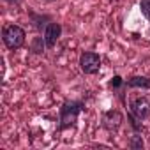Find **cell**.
<instances>
[{
    "mask_svg": "<svg viewBox=\"0 0 150 150\" xmlns=\"http://www.w3.org/2000/svg\"><path fill=\"white\" fill-rule=\"evenodd\" d=\"M78 65L81 69L83 74H88V76H94L101 71V55L96 51H83L80 55Z\"/></svg>",
    "mask_w": 150,
    "mask_h": 150,
    "instance_id": "3",
    "label": "cell"
},
{
    "mask_svg": "<svg viewBox=\"0 0 150 150\" xmlns=\"http://www.w3.org/2000/svg\"><path fill=\"white\" fill-rule=\"evenodd\" d=\"M127 122H129V125L132 127V131H134V132H143V124H141L143 120L136 118V117H134L131 111L127 113Z\"/></svg>",
    "mask_w": 150,
    "mask_h": 150,
    "instance_id": "10",
    "label": "cell"
},
{
    "mask_svg": "<svg viewBox=\"0 0 150 150\" xmlns=\"http://www.w3.org/2000/svg\"><path fill=\"white\" fill-rule=\"evenodd\" d=\"M124 122V115L118 110H108L103 113V127L108 131H117Z\"/></svg>",
    "mask_w": 150,
    "mask_h": 150,
    "instance_id": "6",
    "label": "cell"
},
{
    "mask_svg": "<svg viewBox=\"0 0 150 150\" xmlns=\"http://www.w3.org/2000/svg\"><path fill=\"white\" fill-rule=\"evenodd\" d=\"M139 11L150 21V0H139Z\"/></svg>",
    "mask_w": 150,
    "mask_h": 150,
    "instance_id": "13",
    "label": "cell"
},
{
    "mask_svg": "<svg viewBox=\"0 0 150 150\" xmlns=\"http://www.w3.org/2000/svg\"><path fill=\"white\" fill-rule=\"evenodd\" d=\"M7 4H11V6H20L21 4V0H6Z\"/></svg>",
    "mask_w": 150,
    "mask_h": 150,
    "instance_id": "14",
    "label": "cell"
},
{
    "mask_svg": "<svg viewBox=\"0 0 150 150\" xmlns=\"http://www.w3.org/2000/svg\"><path fill=\"white\" fill-rule=\"evenodd\" d=\"M2 41H4L7 50L16 51V50L25 46L27 32H25V28H21L20 25H14V23L4 25V28H2Z\"/></svg>",
    "mask_w": 150,
    "mask_h": 150,
    "instance_id": "2",
    "label": "cell"
},
{
    "mask_svg": "<svg viewBox=\"0 0 150 150\" xmlns=\"http://www.w3.org/2000/svg\"><path fill=\"white\" fill-rule=\"evenodd\" d=\"M48 50L46 46V41H44V35H37L30 41V51L35 53V55H44V51Z\"/></svg>",
    "mask_w": 150,
    "mask_h": 150,
    "instance_id": "9",
    "label": "cell"
},
{
    "mask_svg": "<svg viewBox=\"0 0 150 150\" xmlns=\"http://www.w3.org/2000/svg\"><path fill=\"white\" fill-rule=\"evenodd\" d=\"M129 146H131L132 150H143L145 143H143V138L139 136V132H134V136H131V139H129Z\"/></svg>",
    "mask_w": 150,
    "mask_h": 150,
    "instance_id": "11",
    "label": "cell"
},
{
    "mask_svg": "<svg viewBox=\"0 0 150 150\" xmlns=\"http://www.w3.org/2000/svg\"><path fill=\"white\" fill-rule=\"evenodd\" d=\"M85 110V103L83 101H76V99H71V101H64L60 110H58V129L65 131L69 127H74L78 122L80 113Z\"/></svg>",
    "mask_w": 150,
    "mask_h": 150,
    "instance_id": "1",
    "label": "cell"
},
{
    "mask_svg": "<svg viewBox=\"0 0 150 150\" xmlns=\"http://www.w3.org/2000/svg\"><path fill=\"white\" fill-rule=\"evenodd\" d=\"M127 88H141V90H150V78L148 76H131L125 80Z\"/></svg>",
    "mask_w": 150,
    "mask_h": 150,
    "instance_id": "8",
    "label": "cell"
},
{
    "mask_svg": "<svg viewBox=\"0 0 150 150\" xmlns=\"http://www.w3.org/2000/svg\"><path fill=\"white\" fill-rule=\"evenodd\" d=\"M124 85H125V80H124L122 76H118V74H115V76L108 81V87L113 88V90H118V88H122Z\"/></svg>",
    "mask_w": 150,
    "mask_h": 150,
    "instance_id": "12",
    "label": "cell"
},
{
    "mask_svg": "<svg viewBox=\"0 0 150 150\" xmlns=\"http://www.w3.org/2000/svg\"><path fill=\"white\" fill-rule=\"evenodd\" d=\"M42 35H44V41H46L48 50L55 48V46H57V42H58V39L62 37V25H60V23H57V21L48 23V27L44 28Z\"/></svg>",
    "mask_w": 150,
    "mask_h": 150,
    "instance_id": "5",
    "label": "cell"
},
{
    "mask_svg": "<svg viewBox=\"0 0 150 150\" xmlns=\"http://www.w3.org/2000/svg\"><path fill=\"white\" fill-rule=\"evenodd\" d=\"M28 18H30V21H32V25H34V28L37 32H44V28L48 27V23L53 21L51 16H48V14H37L32 9H28Z\"/></svg>",
    "mask_w": 150,
    "mask_h": 150,
    "instance_id": "7",
    "label": "cell"
},
{
    "mask_svg": "<svg viewBox=\"0 0 150 150\" xmlns=\"http://www.w3.org/2000/svg\"><path fill=\"white\" fill-rule=\"evenodd\" d=\"M129 111L136 118L146 120L150 117V97H146V96H132L129 99Z\"/></svg>",
    "mask_w": 150,
    "mask_h": 150,
    "instance_id": "4",
    "label": "cell"
}]
</instances>
